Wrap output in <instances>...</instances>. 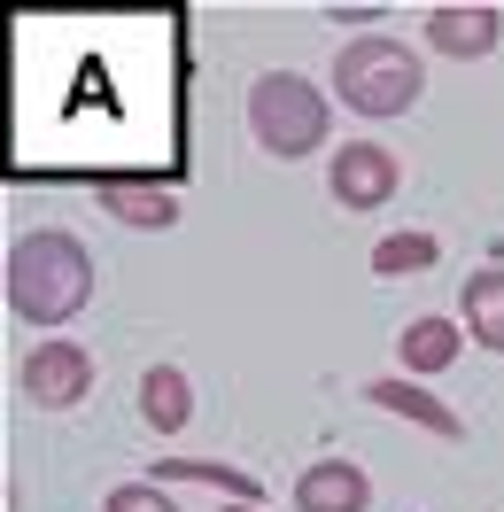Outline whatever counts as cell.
I'll return each mask as SVG.
<instances>
[{"mask_svg": "<svg viewBox=\"0 0 504 512\" xmlns=\"http://www.w3.org/2000/svg\"><path fill=\"white\" fill-rule=\"evenodd\" d=\"M86 303H94V256L78 233L39 225L8 249V311L24 326H70Z\"/></svg>", "mask_w": 504, "mask_h": 512, "instance_id": "obj_1", "label": "cell"}, {"mask_svg": "<svg viewBox=\"0 0 504 512\" xmlns=\"http://www.w3.org/2000/svg\"><path fill=\"white\" fill-rule=\"evenodd\" d=\"M334 94H342L357 117H404L411 101L427 94V63L411 55L404 39L365 32V39H349L342 55H334Z\"/></svg>", "mask_w": 504, "mask_h": 512, "instance_id": "obj_2", "label": "cell"}, {"mask_svg": "<svg viewBox=\"0 0 504 512\" xmlns=\"http://www.w3.org/2000/svg\"><path fill=\"white\" fill-rule=\"evenodd\" d=\"M249 132L264 156H311V148H326V132H334V109H326V94H318L311 78H295V70H264L249 86Z\"/></svg>", "mask_w": 504, "mask_h": 512, "instance_id": "obj_3", "label": "cell"}, {"mask_svg": "<svg viewBox=\"0 0 504 512\" xmlns=\"http://www.w3.org/2000/svg\"><path fill=\"white\" fill-rule=\"evenodd\" d=\"M326 187L342 210H388L396 187H404V163L388 156L380 140H342L334 148V171H326Z\"/></svg>", "mask_w": 504, "mask_h": 512, "instance_id": "obj_4", "label": "cell"}, {"mask_svg": "<svg viewBox=\"0 0 504 512\" xmlns=\"http://www.w3.org/2000/svg\"><path fill=\"white\" fill-rule=\"evenodd\" d=\"M16 381H24V396H32L39 412H63V404H78V396H94V357L55 334V342H39V350L24 357Z\"/></svg>", "mask_w": 504, "mask_h": 512, "instance_id": "obj_5", "label": "cell"}, {"mask_svg": "<svg viewBox=\"0 0 504 512\" xmlns=\"http://www.w3.org/2000/svg\"><path fill=\"white\" fill-rule=\"evenodd\" d=\"M365 505H373V481L349 458H311L295 474V512H365Z\"/></svg>", "mask_w": 504, "mask_h": 512, "instance_id": "obj_6", "label": "cell"}, {"mask_svg": "<svg viewBox=\"0 0 504 512\" xmlns=\"http://www.w3.org/2000/svg\"><path fill=\"white\" fill-rule=\"evenodd\" d=\"M497 8H458V0H450V8H435V16H427V47H435V55H458V63H473V55H489V47H497Z\"/></svg>", "mask_w": 504, "mask_h": 512, "instance_id": "obj_7", "label": "cell"}, {"mask_svg": "<svg viewBox=\"0 0 504 512\" xmlns=\"http://www.w3.org/2000/svg\"><path fill=\"white\" fill-rule=\"evenodd\" d=\"M365 404H380V412H396V419H419L427 435H442V443H458L466 435V419L450 412V404H435L419 381H404V373H388V381H373L365 388Z\"/></svg>", "mask_w": 504, "mask_h": 512, "instance_id": "obj_8", "label": "cell"}, {"mask_svg": "<svg viewBox=\"0 0 504 512\" xmlns=\"http://www.w3.org/2000/svg\"><path fill=\"white\" fill-rule=\"evenodd\" d=\"M94 194H101V202H109V210H117L125 225H156V233H163V225L179 218V194L156 187V179H125V171H101Z\"/></svg>", "mask_w": 504, "mask_h": 512, "instance_id": "obj_9", "label": "cell"}, {"mask_svg": "<svg viewBox=\"0 0 504 512\" xmlns=\"http://www.w3.org/2000/svg\"><path fill=\"white\" fill-rule=\"evenodd\" d=\"M140 419H148L156 435H179L194 419V388H187L179 365H148V373H140Z\"/></svg>", "mask_w": 504, "mask_h": 512, "instance_id": "obj_10", "label": "cell"}, {"mask_svg": "<svg viewBox=\"0 0 504 512\" xmlns=\"http://www.w3.org/2000/svg\"><path fill=\"white\" fill-rule=\"evenodd\" d=\"M396 350H404V373H442V365H458L466 334L450 319H411L404 334H396Z\"/></svg>", "mask_w": 504, "mask_h": 512, "instance_id": "obj_11", "label": "cell"}, {"mask_svg": "<svg viewBox=\"0 0 504 512\" xmlns=\"http://www.w3.org/2000/svg\"><path fill=\"white\" fill-rule=\"evenodd\" d=\"M466 342L504 350V264H489V272L466 280Z\"/></svg>", "mask_w": 504, "mask_h": 512, "instance_id": "obj_12", "label": "cell"}, {"mask_svg": "<svg viewBox=\"0 0 504 512\" xmlns=\"http://www.w3.org/2000/svg\"><path fill=\"white\" fill-rule=\"evenodd\" d=\"M156 474L163 481H210V489H225L233 505H256V497H264L241 466H210V458H156Z\"/></svg>", "mask_w": 504, "mask_h": 512, "instance_id": "obj_13", "label": "cell"}, {"mask_svg": "<svg viewBox=\"0 0 504 512\" xmlns=\"http://www.w3.org/2000/svg\"><path fill=\"white\" fill-rule=\"evenodd\" d=\"M435 256H442L435 233H388V241L373 249V272H388V280H411V272H427Z\"/></svg>", "mask_w": 504, "mask_h": 512, "instance_id": "obj_14", "label": "cell"}, {"mask_svg": "<svg viewBox=\"0 0 504 512\" xmlns=\"http://www.w3.org/2000/svg\"><path fill=\"white\" fill-rule=\"evenodd\" d=\"M101 512H179V505L163 497L156 481H117V489L101 497Z\"/></svg>", "mask_w": 504, "mask_h": 512, "instance_id": "obj_15", "label": "cell"}, {"mask_svg": "<svg viewBox=\"0 0 504 512\" xmlns=\"http://www.w3.org/2000/svg\"><path fill=\"white\" fill-rule=\"evenodd\" d=\"M225 512H256V505H225Z\"/></svg>", "mask_w": 504, "mask_h": 512, "instance_id": "obj_16", "label": "cell"}]
</instances>
